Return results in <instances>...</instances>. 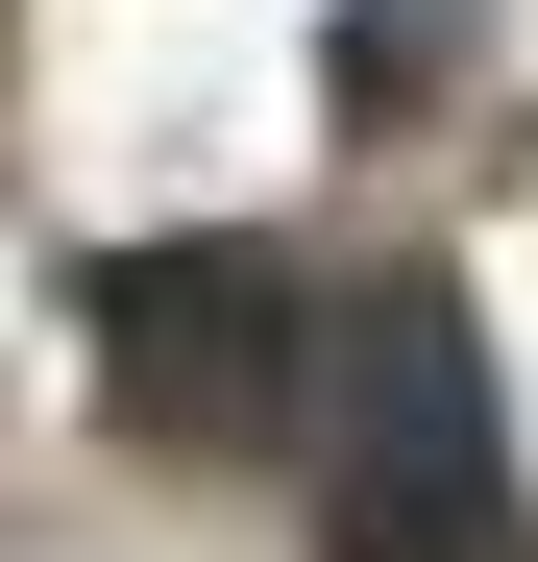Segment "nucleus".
Wrapping results in <instances>:
<instances>
[{
	"mask_svg": "<svg viewBox=\"0 0 538 562\" xmlns=\"http://www.w3.org/2000/svg\"><path fill=\"white\" fill-rule=\"evenodd\" d=\"M74 342H99V392L147 416V440H318V367H343V318H294V269L269 245H99L74 269Z\"/></svg>",
	"mask_w": 538,
	"mask_h": 562,
	"instance_id": "2",
	"label": "nucleus"
},
{
	"mask_svg": "<svg viewBox=\"0 0 538 562\" xmlns=\"http://www.w3.org/2000/svg\"><path fill=\"white\" fill-rule=\"evenodd\" d=\"M318 562H538L514 514V392L440 269L343 294V367H318Z\"/></svg>",
	"mask_w": 538,
	"mask_h": 562,
	"instance_id": "1",
	"label": "nucleus"
}]
</instances>
